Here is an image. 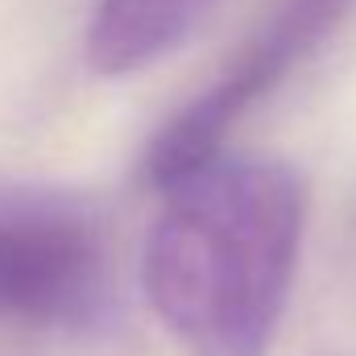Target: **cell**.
Masks as SVG:
<instances>
[{"mask_svg":"<svg viewBox=\"0 0 356 356\" xmlns=\"http://www.w3.org/2000/svg\"><path fill=\"white\" fill-rule=\"evenodd\" d=\"M112 302L104 216L79 191L0 182V319L95 327Z\"/></svg>","mask_w":356,"mask_h":356,"instance_id":"2","label":"cell"},{"mask_svg":"<svg viewBox=\"0 0 356 356\" xmlns=\"http://www.w3.org/2000/svg\"><path fill=\"white\" fill-rule=\"evenodd\" d=\"M162 191L145 245L158 319L191 356H269L302 253V178L286 162L216 154Z\"/></svg>","mask_w":356,"mask_h":356,"instance_id":"1","label":"cell"},{"mask_svg":"<svg viewBox=\"0 0 356 356\" xmlns=\"http://www.w3.org/2000/svg\"><path fill=\"white\" fill-rule=\"evenodd\" d=\"M220 0H99L88 25V63L120 79L178 50Z\"/></svg>","mask_w":356,"mask_h":356,"instance_id":"4","label":"cell"},{"mask_svg":"<svg viewBox=\"0 0 356 356\" xmlns=\"http://www.w3.org/2000/svg\"><path fill=\"white\" fill-rule=\"evenodd\" d=\"M348 8L353 0H277L220 75L158 129L141 162L145 178L154 186H170L186 170L224 154L228 133L319 50Z\"/></svg>","mask_w":356,"mask_h":356,"instance_id":"3","label":"cell"}]
</instances>
